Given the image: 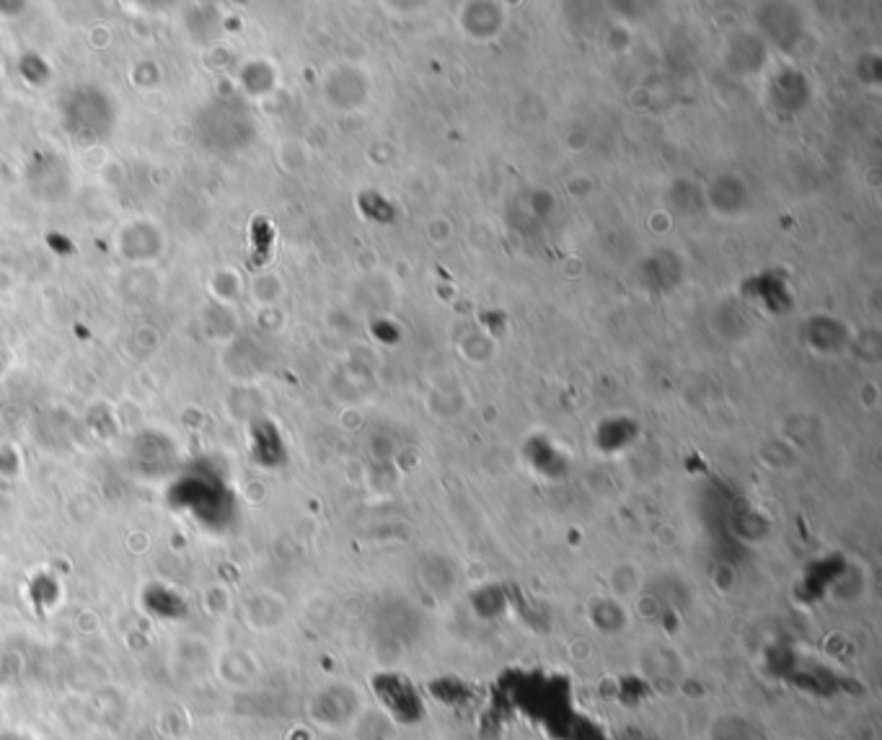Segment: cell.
<instances>
[{
    "label": "cell",
    "instance_id": "obj_1",
    "mask_svg": "<svg viewBox=\"0 0 882 740\" xmlns=\"http://www.w3.org/2000/svg\"><path fill=\"white\" fill-rule=\"evenodd\" d=\"M254 233H257V257H254V264H257V268H259V264H264V262H266V257H270V241H272V233H270V228H266V224H264L262 218L257 220Z\"/></svg>",
    "mask_w": 882,
    "mask_h": 740
}]
</instances>
